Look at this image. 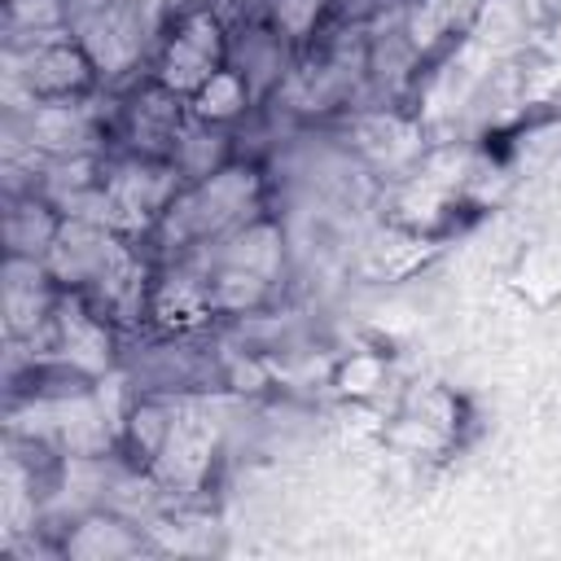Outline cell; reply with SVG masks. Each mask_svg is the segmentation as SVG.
I'll return each mask as SVG.
<instances>
[{
	"label": "cell",
	"mask_w": 561,
	"mask_h": 561,
	"mask_svg": "<svg viewBox=\"0 0 561 561\" xmlns=\"http://www.w3.org/2000/svg\"><path fill=\"white\" fill-rule=\"evenodd\" d=\"M224 53H228V44H224L219 18L215 13H188L162 48L158 83H167L180 96H193L215 70H224Z\"/></svg>",
	"instance_id": "cell-1"
},
{
	"label": "cell",
	"mask_w": 561,
	"mask_h": 561,
	"mask_svg": "<svg viewBox=\"0 0 561 561\" xmlns=\"http://www.w3.org/2000/svg\"><path fill=\"white\" fill-rule=\"evenodd\" d=\"M26 145L31 153H53V158H70L83 153L92 140V118L83 105H75V96L66 101H35V110H26Z\"/></svg>",
	"instance_id": "cell-2"
},
{
	"label": "cell",
	"mask_w": 561,
	"mask_h": 561,
	"mask_svg": "<svg viewBox=\"0 0 561 561\" xmlns=\"http://www.w3.org/2000/svg\"><path fill=\"white\" fill-rule=\"evenodd\" d=\"M245 101H250L245 75H241V70H215V75L188 96V114H193L197 123L219 127V123H232V118L245 110Z\"/></svg>",
	"instance_id": "cell-3"
},
{
	"label": "cell",
	"mask_w": 561,
	"mask_h": 561,
	"mask_svg": "<svg viewBox=\"0 0 561 561\" xmlns=\"http://www.w3.org/2000/svg\"><path fill=\"white\" fill-rule=\"evenodd\" d=\"M4 9L13 35H31V39H44L66 22V0H4Z\"/></svg>",
	"instance_id": "cell-4"
},
{
	"label": "cell",
	"mask_w": 561,
	"mask_h": 561,
	"mask_svg": "<svg viewBox=\"0 0 561 561\" xmlns=\"http://www.w3.org/2000/svg\"><path fill=\"white\" fill-rule=\"evenodd\" d=\"M329 9V0H267V13H272V26L289 39H302L316 31L320 13Z\"/></svg>",
	"instance_id": "cell-5"
},
{
	"label": "cell",
	"mask_w": 561,
	"mask_h": 561,
	"mask_svg": "<svg viewBox=\"0 0 561 561\" xmlns=\"http://www.w3.org/2000/svg\"><path fill=\"white\" fill-rule=\"evenodd\" d=\"M337 386H342L346 394H373V390L381 386V364H377L373 355H355V359L337 373Z\"/></svg>",
	"instance_id": "cell-6"
}]
</instances>
